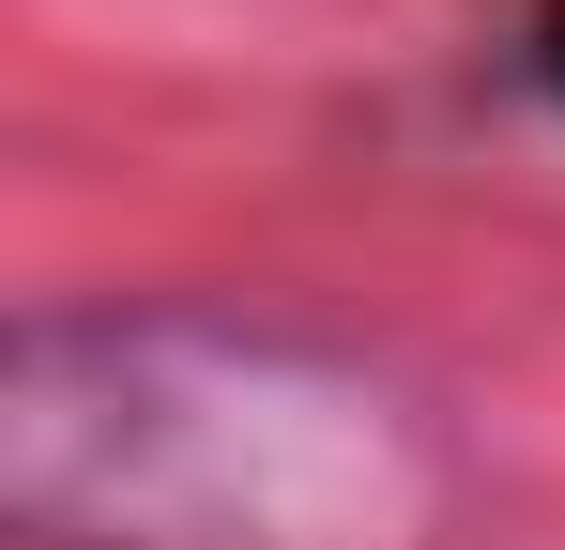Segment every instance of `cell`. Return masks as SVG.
Segmentation results:
<instances>
[{
  "label": "cell",
  "instance_id": "6da1fadb",
  "mask_svg": "<svg viewBox=\"0 0 565 550\" xmlns=\"http://www.w3.org/2000/svg\"><path fill=\"white\" fill-rule=\"evenodd\" d=\"M428 489L413 398L260 321L93 306L0 352L15 550H413Z\"/></svg>",
  "mask_w": 565,
  "mask_h": 550
},
{
  "label": "cell",
  "instance_id": "7a4b0ae2",
  "mask_svg": "<svg viewBox=\"0 0 565 550\" xmlns=\"http://www.w3.org/2000/svg\"><path fill=\"white\" fill-rule=\"evenodd\" d=\"M535 77H551V107H565V0L535 15Z\"/></svg>",
  "mask_w": 565,
  "mask_h": 550
}]
</instances>
